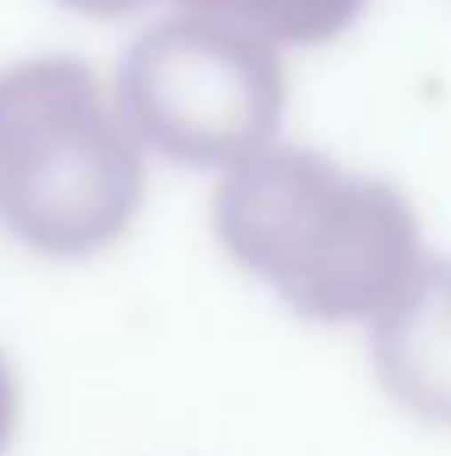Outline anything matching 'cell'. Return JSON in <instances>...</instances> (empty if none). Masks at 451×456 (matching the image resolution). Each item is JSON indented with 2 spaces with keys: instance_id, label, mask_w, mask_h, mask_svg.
<instances>
[{
  "instance_id": "1",
  "label": "cell",
  "mask_w": 451,
  "mask_h": 456,
  "mask_svg": "<svg viewBox=\"0 0 451 456\" xmlns=\"http://www.w3.org/2000/svg\"><path fill=\"white\" fill-rule=\"evenodd\" d=\"M213 231L244 271L314 323L381 319L430 262L399 186L301 147H266L226 168Z\"/></svg>"
},
{
  "instance_id": "4",
  "label": "cell",
  "mask_w": 451,
  "mask_h": 456,
  "mask_svg": "<svg viewBox=\"0 0 451 456\" xmlns=\"http://www.w3.org/2000/svg\"><path fill=\"white\" fill-rule=\"evenodd\" d=\"M372 359L385 390L425 421L451 426V266L430 257L407 293L372 319Z\"/></svg>"
},
{
  "instance_id": "6",
  "label": "cell",
  "mask_w": 451,
  "mask_h": 456,
  "mask_svg": "<svg viewBox=\"0 0 451 456\" xmlns=\"http://www.w3.org/2000/svg\"><path fill=\"white\" fill-rule=\"evenodd\" d=\"M18 412H22V399H18V377H13L9 359L0 354V456L9 452V444H13Z\"/></svg>"
},
{
  "instance_id": "7",
  "label": "cell",
  "mask_w": 451,
  "mask_h": 456,
  "mask_svg": "<svg viewBox=\"0 0 451 456\" xmlns=\"http://www.w3.org/2000/svg\"><path fill=\"white\" fill-rule=\"evenodd\" d=\"M62 4L76 13H89V18H125V13L142 9L147 0H62Z\"/></svg>"
},
{
  "instance_id": "3",
  "label": "cell",
  "mask_w": 451,
  "mask_h": 456,
  "mask_svg": "<svg viewBox=\"0 0 451 456\" xmlns=\"http://www.w3.org/2000/svg\"><path fill=\"white\" fill-rule=\"evenodd\" d=\"M116 98L133 134L159 155L190 168H235L275 142L288 80L262 36L177 13L129 45Z\"/></svg>"
},
{
  "instance_id": "5",
  "label": "cell",
  "mask_w": 451,
  "mask_h": 456,
  "mask_svg": "<svg viewBox=\"0 0 451 456\" xmlns=\"http://www.w3.org/2000/svg\"><path fill=\"white\" fill-rule=\"evenodd\" d=\"M186 13L235 22L266 45H332L345 36L367 0H177Z\"/></svg>"
},
{
  "instance_id": "2",
  "label": "cell",
  "mask_w": 451,
  "mask_h": 456,
  "mask_svg": "<svg viewBox=\"0 0 451 456\" xmlns=\"http://www.w3.org/2000/svg\"><path fill=\"white\" fill-rule=\"evenodd\" d=\"M147 191L142 138L98 71L67 53L0 67V222L44 257L129 235Z\"/></svg>"
}]
</instances>
